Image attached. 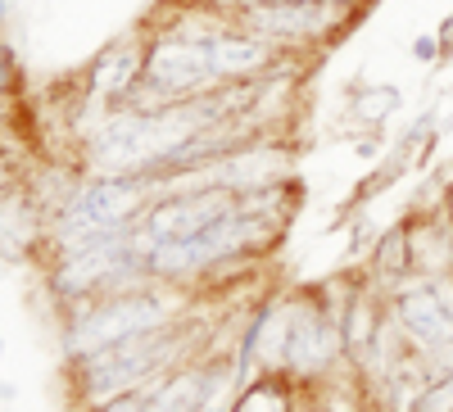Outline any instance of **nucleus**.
I'll list each match as a JSON object with an SVG mask.
<instances>
[{"label": "nucleus", "mask_w": 453, "mask_h": 412, "mask_svg": "<svg viewBox=\"0 0 453 412\" xmlns=\"http://www.w3.org/2000/svg\"><path fill=\"white\" fill-rule=\"evenodd\" d=\"M204 335L209 326L196 317V309L168 322V326H155V331H141V335H127L119 345H104V349H91L82 358H64L68 362V385H73V403L78 408H91L109 394H123V390H141V385H155L159 377L186 358L204 354Z\"/></svg>", "instance_id": "nucleus-1"}, {"label": "nucleus", "mask_w": 453, "mask_h": 412, "mask_svg": "<svg viewBox=\"0 0 453 412\" xmlns=\"http://www.w3.org/2000/svg\"><path fill=\"white\" fill-rule=\"evenodd\" d=\"M186 313H191V290L164 286V281L132 286V290H119V294L82 299V304L59 309L64 358H82V354H91V349L119 345V340H127V335L168 326V322H177V317H186Z\"/></svg>", "instance_id": "nucleus-2"}, {"label": "nucleus", "mask_w": 453, "mask_h": 412, "mask_svg": "<svg viewBox=\"0 0 453 412\" xmlns=\"http://www.w3.org/2000/svg\"><path fill=\"white\" fill-rule=\"evenodd\" d=\"M340 277L322 286L286 290V349H281V377L299 390L326 385L345 377V345H340Z\"/></svg>", "instance_id": "nucleus-3"}, {"label": "nucleus", "mask_w": 453, "mask_h": 412, "mask_svg": "<svg viewBox=\"0 0 453 412\" xmlns=\"http://www.w3.org/2000/svg\"><path fill=\"white\" fill-rule=\"evenodd\" d=\"M390 322L403 349L426 358L431 371L453 362V281L449 277H408L386 290Z\"/></svg>", "instance_id": "nucleus-4"}, {"label": "nucleus", "mask_w": 453, "mask_h": 412, "mask_svg": "<svg viewBox=\"0 0 453 412\" xmlns=\"http://www.w3.org/2000/svg\"><path fill=\"white\" fill-rule=\"evenodd\" d=\"M354 14L358 10H345L335 0H263L254 10H241L236 23L273 42L281 55L304 59L309 50H326L354 23Z\"/></svg>", "instance_id": "nucleus-5"}, {"label": "nucleus", "mask_w": 453, "mask_h": 412, "mask_svg": "<svg viewBox=\"0 0 453 412\" xmlns=\"http://www.w3.org/2000/svg\"><path fill=\"white\" fill-rule=\"evenodd\" d=\"M236 191H226V186H168L150 200V209L141 213L136 232L145 240H191L200 232H209L213 222H222L226 213L236 209Z\"/></svg>", "instance_id": "nucleus-6"}, {"label": "nucleus", "mask_w": 453, "mask_h": 412, "mask_svg": "<svg viewBox=\"0 0 453 412\" xmlns=\"http://www.w3.org/2000/svg\"><path fill=\"white\" fill-rule=\"evenodd\" d=\"M226 385H236L232 354H196L150 385L145 412H209L218 408V394Z\"/></svg>", "instance_id": "nucleus-7"}, {"label": "nucleus", "mask_w": 453, "mask_h": 412, "mask_svg": "<svg viewBox=\"0 0 453 412\" xmlns=\"http://www.w3.org/2000/svg\"><path fill=\"white\" fill-rule=\"evenodd\" d=\"M141 68H145V27H132L127 36H113L104 50L91 55L78 87H82L87 100H100L109 109H119L141 87Z\"/></svg>", "instance_id": "nucleus-8"}, {"label": "nucleus", "mask_w": 453, "mask_h": 412, "mask_svg": "<svg viewBox=\"0 0 453 412\" xmlns=\"http://www.w3.org/2000/svg\"><path fill=\"white\" fill-rule=\"evenodd\" d=\"M209 59H213V72L218 82H254L263 72L281 68L286 59H299V55H281L273 42H263L258 32L241 27L236 19H226L218 27V36L209 42Z\"/></svg>", "instance_id": "nucleus-9"}, {"label": "nucleus", "mask_w": 453, "mask_h": 412, "mask_svg": "<svg viewBox=\"0 0 453 412\" xmlns=\"http://www.w3.org/2000/svg\"><path fill=\"white\" fill-rule=\"evenodd\" d=\"M363 277L372 286H399L412 277V249H408V217L390 222L386 232H376L372 236V249H367V263H363Z\"/></svg>", "instance_id": "nucleus-10"}, {"label": "nucleus", "mask_w": 453, "mask_h": 412, "mask_svg": "<svg viewBox=\"0 0 453 412\" xmlns=\"http://www.w3.org/2000/svg\"><path fill=\"white\" fill-rule=\"evenodd\" d=\"M299 385L281 371H254L250 381L236 385V399L226 403V412H295Z\"/></svg>", "instance_id": "nucleus-11"}, {"label": "nucleus", "mask_w": 453, "mask_h": 412, "mask_svg": "<svg viewBox=\"0 0 453 412\" xmlns=\"http://www.w3.org/2000/svg\"><path fill=\"white\" fill-rule=\"evenodd\" d=\"M403 109V91L395 82H358L349 95H345V114L367 127V132H381L395 114Z\"/></svg>", "instance_id": "nucleus-12"}, {"label": "nucleus", "mask_w": 453, "mask_h": 412, "mask_svg": "<svg viewBox=\"0 0 453 412\" xmlns=\"http://www.w3.org/2000/svg\"><path fill=\"white\" fill-rule=\"evenodd\" d=\"M408 412H453V362L440 367L435 377L418 390V399L408 403Z\"/></svg>", "instance_id": "nucleus-13"}, {"label": "nucleus", "mask_w": 453, "mask_h": 412, "mask_svg": "<svg viewBox=\"0 0 453 412\" xmlns=\"http://www.w3.org/2000/svg\"><path fill=\"white\" fill-rule=\"evenodd\" d=\"M14 100H23V64L14 46L0 36V104H14Z\"/></svg>", "instance_id": "nucleus-14"}, {"label": "nucleus", "mask_w": 453, "mask_h": 412, "mask_svg": "<svg viewBox=\"0 0 453 412\" xmlns=\"http://www.w3.org/2000/svg\"><path fill=\"white\" fill-rule=\"evenodd\" d=\"M145 399H150V385L109 394V399H100V403H91V408H82V412H145Z\"/></svg>", "instance_id": "nucleus-15"}, {"label": "nucleus", "mask_w": 453, "mask_h": 412, "mask_svg": "<svg viewBox=\"0 0 453 412\" xmlns=\"http://www.w3.org/2000/svg\"><path fill=\"white\" fill-rule=\"evenodd\" d=\"M408 55H412V64L435 68V64H440V42H435V32H418V36H412Z\"/></svg>", "instance_id": "nucleus-16"}, {"label": "nucleus", "mask_w": 453, "mask_h": 412, "mask_svg": "<svg viewBox=\"0 0 453 412\" xmlns=\"http://www.w3.org/2000/svg\"><path fill=\"white\" fill-rule=\"evenodd\" d=\"M435 42H440V64H449V59H453V14H444V19H440Z\"/></svg>", "instance_id": "nucleus-17"}, {"label": "nucleus", "mask_w": 453, "mask_h": 412, "mask_svg": "<svg viewBox=\"0 0 453 412\" xmlns=\"http://www.w3.org/2000/svg\"><path fill=\"white\" fill-rule=\"evenodd\" d=\"M19 177H27V172H23V164L5 149V141H0V181H19Z\"/></svg>", "instance_id": "nucleus-18"}, {"label": "nucleus", "mask_w": 453, "mask_h": 412, "mask_svg": "<svg viewBox=\"0 0 453 412\" xmlns=\"http://www.w3.org/2000/svg\"><path fill=\"white\" fill-rule=\"evenodd\" d=\"M440 209H444V217L453 222V181H449L444 191H440Z\"/></svg>", "instance_id": "nucleus-19"}, {"label": "nucleus", "mask_w": 453, "mask_h": 412, "mask_svg": "<svg viewBox=\"0 0 453 412\" xmlns=\"http://www.w3.org/2000/svg\"><path fill=\"white\" fill-rule=\"evenodd\" d=\"M335 5H345V10H363L367 0H335Z\"/></svg>", "instance_id": "nucleus-20"}, {"label": "nucleus", "mask_w": 453, "mask_h": 412, "mask_svg": "<svg viewBox=\"0 0 453 412\" xmlns=\"http://www.w3.org/2000/svg\"><path fill=\"white\" fill-rule=\"evenodd\" d=\"M209 412H226V408H209Z\"/></svg>", "instance_id": "nucleus-21"}, {"label": "nucleus", "mask_w": 453, "mask_h": 412, "mask_svg": "<svg viewBox=\"0 0 453 412\" xmlns=\"http://www.w3.org/2000/svg\"><path fill=\"white\" fill-rule=\"evenodd\" d=\"M0 349H5V345H0Z\"/></svg>", "instance_id": "nucleus-22"}]
</instances>
